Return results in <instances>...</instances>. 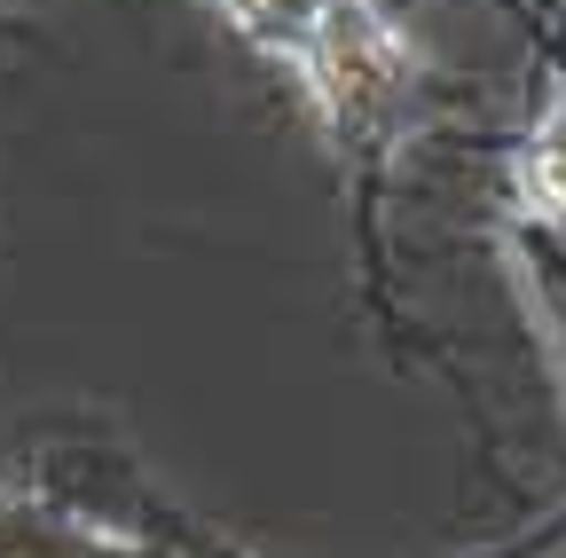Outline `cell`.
I'll return each mask as SVG.
<instances>
[{
    "label": "cell",
    "mask_w": 566,
    "mask_h": 558,
    "mask_svg": "<svg viewBox=\"0 0 566 558\" xmlns=\"http://www.w3.org/2000/svg\"><path fill=\"white\" fill-rule=\"evenodd\" d=\"M527 181H535V197L551 204V213H566V110L543 126V143L527 158Z\"/></svg>",
    "instance_id": "obj_1"
}]
</instances>
